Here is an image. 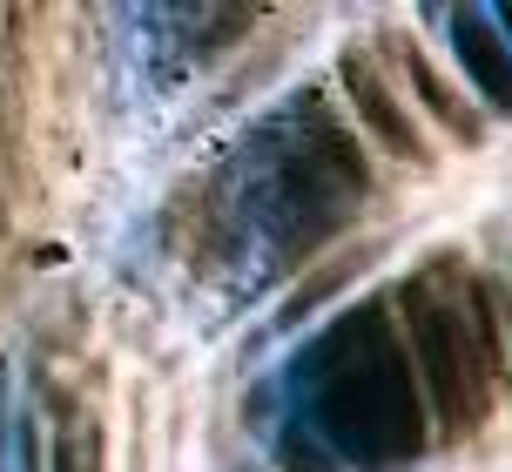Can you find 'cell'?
<instances>
[{
  "label": "cell",
  "mask_w": 512,
  "mask_h": 472,
  "mask_svg": "<svg viewBox=\"0 0 512 472\" xmlns=\"http://www.w3.org/2000/svg\"><path fill=\"white\" fill-rule=\"evenodd\" d=\"M304 405L317 419V432H324V446L351 452V459H378V452L411 446L418 398H411V378L391 358V338H384L378 311L351 317L331 344H317Z\"/></svg>",
  "instance_id": "obj_1"
},
{
  "label": "cell",
  "mask_w": 512,
  "mask_h": 472,
  "mask_svg": "<svg viewBox=\"0 0 512 472\" xmlns=\"http://www.w3.org/2000/svg\"><path fill=\"white\" fill-rule=\"evenodd\" d=\"M344 81H351V95L364 102V122H371V129H384V135H391V149H405V156H411V149H418V135L398 122V102L371 88V68H364V54H351V61H344Z\"/></svg>",
  "instance_id": "obj_4"
},
{
  "label": "cell",
  "mask_w": 512,
  "mask_h": 472,
  "mask_svg": "<svg viewBox=\"0 0 512 472\" xmlns=\"http://www.w3.org/2000/svg\"><path fill=\"white\" fill-rule=\"evenodd\" d=\"M41 466V419L34 398L14 371H0V472H34Z\"/></svg>",
  "instance_id": "obj_3"
},
{
  "label": "cell",
  "mask_w": 512,
  "mask_h": 472,
  "mask_svg": "<svg viewBox=\"0 0 512 472\" xmlns=\"http://www.w3.org/2000/svg\"><path fill=\"white\" fill-rule=\"evenodd\" d=\"M405 304H411V351H418V365L432 378L438 412H445V425H465L472 419V392H479V378H486L479 338H472V324H465L459 304H445L425 277L411 284Z\"/></svg>",
  "instance_id": "obj_2"
}]
</instances>
